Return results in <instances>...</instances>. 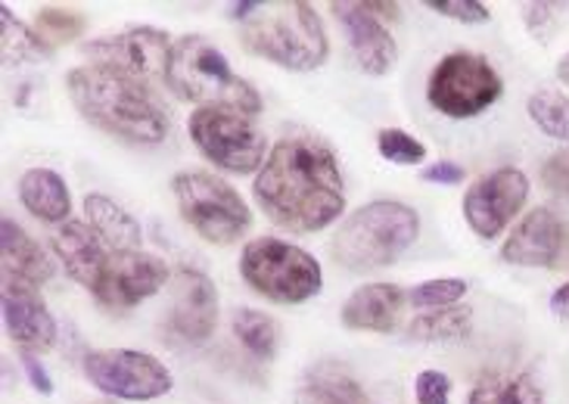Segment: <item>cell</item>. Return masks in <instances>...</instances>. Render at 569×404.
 <instances>
[{
  "instance_id": "cell-22",
  "label": "cell",
  "mask_w": 569,
  "mask_h": 404,
  "mask_svg": "<svg viewBox=\"0 0 569 404\" xmlns=\"http://www.w3.org/2000/svg\"><path fill=\"white\" fill-rule=\"evenodd\" d=\"M84 215L93 231L100 233V240L112 252H138L143 231H140L138 218L128 209H122L116 200H109L103 193H88L84 200Z\"/></svg>"
},
{
  "instance_id": "cell-12",
  "label": "cell",
  "mask_w": 569,
  "mask_h": 404,
  "mask_svg": "<svg viewBox=\"0 0 569 404\" xmlns=\"http://www.w3.org/2000/svg\"><path fill=\"white\" fill-rule=\"evenodd\" d=\"M526 196H529V181L523 171L498 169L479 178L477 184H470L463 196V218L482 240H492L517 218Z\"/></svg>"
},
{
  "instance_id": "cell-10",
  "label": "cell",
  "mask_w": 569,
  "mask_h": 404,
  "mask_svg": "<svg viewBox=\"0 0 569 404\" xmlns=\"http://www.w3.org/2000/svg\"><path fill=\"white\" fill-rule=\"evenodd\" d=\"M84 376L100 392L124 402H153L171 392V373L162 361L134 349H100L84 355Z\"/></svg>"
},
{
  "instance_id": "cell-16",
  "label": "cell",
  "mask_w": 569,
  "mask_h": 404,
  "mask_svg": "<svg viewBox=\"0 0 569 404\" xmlns=\"http://www.w3.org/2000/svg\"><path fill=\"white\" fill-rule=\"evenodd\" d=\"M330 10L339 19V26L349 34V44H352V53L358 65L370 72V75H386L392 65H396V57H399V47L392 41V34L386 31V26L370 13L368 7L361 0L355 3H342V0H333Z\"/></svg>"
},
{
  "instance_id": "cell-17",
  "label": "cell",
  "mask_w": 569,
  "mask_h": 404,
  "mask_svg": "<svg viewBox=\"0 0 569 404\" xmlns=\"http://www.w3.org/2000/svg\"><path fill=\"white\" fill-rule=\"evenodd\" d=\"M53 252L66 267V274L91 293L100 286L109 259H112V249L100 240V233L93 231L88 221L60 224V231L53 233Z\"/></svg>"
},
{
  "instance_id": "cell-34",
  "label": "cell",
  "mask_w": 569,
  "mask_h": 404,
  "mask_svg": "<svg viewBox=\"0 0 569 404\" xmlns=\"http://www.w3.org/2000/svg\"><path fill=\"white\" fill-rule=\"evenodd\" d=\"M541 181L569 200V150H560L541 165Z\"/></svg>"
},
{
  "instance_id": "cell-29",
  "label": "cell",
  "mask_w": 569,
  "mask_h": 404,
  "mask_svg": "<svg viewBox=\"0 0 569 404\" xmlns=\"http://www.w3.org/2000/svg\"><path fill=\"white\" fill-rule=\"evenodd\" d=\"M463 295H467V280L439 277L415 286L408 293V299H411V305H417V309H448V305L461 302Z\"/></svg>"
},
{
  "instance_id": "cell-24",
  "label": "cell",
  "mask_w": 569,
  "mask_h": 404,
  "mask_svg": "<svg viewBox=\"0 0 569 404\" xmlns=\"http://www.w3.org/2000/svg\"><path fill=\"white\" fill-rule=\"evenodd\" d=\"M467 404H545V395L529 373L520 376L498 373V376H482Z\"/></svg>"
},
{
  "instance_id": "cell-1",
  "label": "cell",
  "mask_w": 569,
  "mask_h": 404,
  "mask_svg": "<svg viewBox=\"0 0 569 404\" xmlns=\"http://www.w3.org/2000/svg\"><path fill=\"white\" fill-rule=\"evenodd\" d=\"M256 202L287 231L330 228L346 209V186L333 150L311 134L278 140L256 178Z\"/></svg>"
},
{
  "instance_id": "cell-18",
  "label": "cell",
  "mask_w": 569,
  "mask_h": 404,
  "mask_svg": "<svg viewBox=\"0 0 569 404\" xmlns=\"http://www.w3.org/2000/svg\"><path fill=\"white\" fill-rule=\"evenodd\" d=\"M563 236H567L563 221L551 209H536L510 233L508 243L501 246V259L508 264H526V267L555 264L563 249Z\"/></svg>"
},
{
  "instance_id": "cell-36",
  "label": "cell",
  "mask_w": 569,
  "mask_h": 404,
  "mask_svg": "<svg viewBox=\"0 0 569 404\" xmlns=\"http://www.w3.org/2000/svg\"><path fill=\"white\" fill-rule=\"evenodd\" d=\"M22 371H26V376H29V383L34 388H38L41 395H50V392H53V383H50V373L44 371V364H41V361H38V357H34V355H31V352H26V355H22Z\"/></svg>"
},
{
  "instance_id": "cell-7",
  "label": "cell",
  "mask_w": 569,
  "mask_h": 404,
  "mask_svg": "<svg viewBox=\"0 0 569 404\" xmlns=\"http://www.w3.org/2000/svg\"><path fill=\"white\" fill-rule=\"evenodd\" d=\"M171 190L178 196V209L187 224L216 246H228L240 240L252 224L247 202L212 171H178Z\"/></svg>"
},
{
  "instance_id": "cell-33",
  "label": "cell",
  "mask_w": 569,
  "mask_h": 404,
  "mask_svg": "<svg viewBox=\"0 0 569 404\" xmlns=\"http://www.w3.org/2000/svg\"><path fill=\"white\" fill-rule=\"evenodd\" d=\"M417 404H448L451 402V380L439 371H423L415 386Z\"/></svg>"
},
{
  "instance_id": "cell-14",
  "label": "cell",
  "mask_w": 569,
  "mask_h": 404,
  "mask_svg": "<svg viewBox=\"0 0 569 404\" xmlns=\"http://www.w3.org/2000/svg\"><path fill=\"white\" fill-rule=\"evenodd\" d=\"M218 324L216 283L197 267H181L171 277V330L190 345H200Z\"/></svg>"
},
{
  "instance_id": "cell-26",
  "label": "cell",
  "mask_w": 569,
  "mask_h": 404,
  "mask_svg": "<svg viewBox=\"0 0 569 404\" xmlns=\"http://www.w3.org/2000/svg\"><path fill=\"white\" fill-rule=\"evenodd\" d=\"M233 333H237V340L243 342L256 357L268 361V357L278 355V342H280L278 321H271V317L262 314V311H252V309L237 311V314H233Z\"/></svg>"
},
{
  "instance_id": "cell-4",
  "label": "cell",
  "mask_w": 569,
  "mask_h": 404,
  "mask_svg": "<svg viewBox=\"0 0 569 404\" xmlns=\"http://www.w3.org/2000/svg\"><path fill=\"white\" fill-rule=\"evenodd\" d=\"M166 84L187 103L200 109H237L256 115L262 109V97L228 65V57L202 34H184L174 41Z\"/></svg>"
},
{
  "instance_id": "cell-2",
  "label": "cell",
  "mask_w": 569,
  "mask_h": 404,
  "mask_svg": "<svg viewBox=\"0 0 569 404\" xmlns=\"http://www.w3.org/2000/svg\"><path fill=\"white\" fill-rule=\"evenodd\" d=\"M78 112L112 138L131 143H162L169 134V115L153 88L122 69L88 62L66 78Z\"/></svg>"
},
{
  "instance_id": "cell-15",
  "label": "cell",
  "mask_w": 569,
  "mask_h": 404,
  "mask_svg": "<svg viewBox=\"0 0 569 404\" xmlns=\"http://www.w3.org/2000/svg\"><path fill=\"white\" fill-rule=\"evenodd\" d=\"M0 305H3V326L10 333V340L22 345L26 352H47L57 342V321L47 311L34 286L3 280Z\"/></svg>"
},
{
  "instance_id": "cell-39",
  "label": "cell",
  "mask_w": 569,
  "mask_h": 404,
  "mask_svg": "<svg viewBox=\"0 0 569 404\" xmlns=\"http://www.w3.org/2000/svg\"><path fill=\"white\" fill-rule=\"evenodd\" d=\"M557 78H560L563 84H569V53L563 57V60L557 62Z\"/></svg>"
},
{
  "instance_id": "cell-6",
  "label": "cell",
  "mask_w": 569,
  "mask_h": 404,
  "mask_svg": "<svg viewBox=\"0 0 569 404\" xmlns=\"http://www.w3.org/2000/svg\"><path fill=\"white\" fill-rule=\"evenodd\" d=\"M240 274L249 286L271 302L296 305L321 293V264L306 249L292 246L278 236H259L240 255Z\"/></svg>"
},
{
  "instance_id": "cell-30",
  "label": "cell",
  "mask_w": 569,
  "mask_h": 404,
  "mask_svg": "<svg viewBox=\"0 0 569 404\" xmlns=\"http://www.w3.org/2000/svg\"><path fill=\"white\" fill-rule=\"evenodd\" d=\"M377 147H380V155L389 159V162H396V165H417L427 155V147L417 138H411L408 131H401V128H386V131H380Z\"/></svg>"
},
{
  "instance_id": "cell-28",
  "label": "cell",
  "mask_w": 569,
  "mask_h": 404,
  "mask_svg": "<svg viewBox=\"0 0 569 404\" xmlns=\"http://www.w3.org/2000/svg\"><path fill=\"white\" fill-rule=\"evenodd\" d=\"M529 119L539 124L548 138L569 140V97L557 91H536L529 97Z\"/></svg>"
},
{
  "instance_id": "cell-3",
  "label": "cell",
  "mask_w": 569,
  "mask_h": 404,
  "mask_svg": "<svg viewBox=\"0 0 569 404\" xmlns=\"http://www.w3.org/2000/svg\"><path fill=\"white\" fill-rule=\"evenodd\" d=\"M233 16L243 19L240 41L249 53L274 62L290 72H311L327 60L330 44L323 34L321 16L306 0L283 3H237Z\"/></svg>"
},
{
  "instance_id": "cell-9",
  "label": "cell",
  "mask_w": 569,
  "mask_h": 404,
  "mask_svg": "<svg viewBox=\"0 0 569 404\" xmlns=\"http://www.w3.org/2000/svg\"><path fill=\"white\" fill-rule=\"evenodd\" d=\"M505 84L486 57L479 53H448L446 60L432 69L430 97L432 109L451 119H470L489 109L501 97Z\"/></svg>"
},
{
  "instance_id": "cell-38",
  "label": "cell",
  "mask_w": 569,
  "mask_h": 404,
  "mask_svg": "<svg viewBox=\"0 0 569 404\" xmlns=\"http://www.w3.org/2000/svg\"><path fill=\"white\" fill-rule=\"evenodd\" d=\"M551 309H555V314H560V317H569V283L567 286H560V290L551 295Z\"/></svg>"
},
{
  "instance_id": "cell-13",
  "label": "cell",
  "mask_w": 569,
  "mask_h": 404,
  "mask_svg": "<svg viewBox=\"0 0 569 404\" xmlns=\"http://www.w3.org/2000/svg\"><path fill=\"white\" fill-rule=\"evenodd\" d=\"M169 280V267L150 252H112L107 274L93 295L107 309H134L138 302L156 295Z\"/></svg>"
},
{
  "instance_id": "cell-32",
  "label": "cell",
  "mask_w": 569,
  "mask_h": 404,
  "mask_svg": "<svg viewBox=\"0 0 569 404\" xmlns=\"http://www.w3.org/2000/svg\"><path fill=\"white\" fill-rule=\"evenodd\" d=\"M436 13L458 19L463 26H477V22H489V7L479 0H430Z\"/></svg>"
},
{
  "instance_id": "cell-19",
  "label": "cell",
  "mask_w": 569,
  "mask_h": 404,
  "mask_svg": "<svg viewBox=\"0 0 569 404\" xmlns=\"http://www.w3.org/2000/svg\"><path fill=\"white\" fill-rule=\"evenodd\" d=\"M0 267H3V280L29 283L34 290L53 277V262L13 218H3L0 224Z\"/></svg>"
},
{
  "instance_id": "cell-37",
  "label": "cell",
  "mask_w": 569,
  "mask_h": 404,
  "mask_svg": "<svg viewBox=\"0 0 569 404\" xmlns=\"http://www.w3.org/2000/svg\"><path fill=\"white\" fill-rule=\"evenodd\" d=\"M361 3H365L377 19H380V16H383V19H399V3H377V0H361Z\"/></svg>"
},
{
  "instance_id": "cell-23",
  "label": "cell",
  "mask_w": 569,
  "mask_h": 404,
  "mask_svg": "<svg viewBox=\"0 0 569 404\" xmlns=\"http://www.w3.org/2000/svg\"><path fill=\"white\" fill-rule=\"evenodd\" d=\"M296 404H370L365 388L339 364H318L296 392Z\"/></svg>"
},
{
  "instance_id": "cell-25",
  "label": "cell",
  "mask_w": 569,
  "mask_h": 404,
  "mask_svg": "<svg viewBox=\"0 0 569 404\" xmlns=\"http://www.w3.org/2000/svg\"><path fill=\"white\" fill-rule=\"evenodd\" d=\"M53 47L38 31L19 22L10 7H0V53L7 62H38L50 57Z\"/></svg>"
},
{
  "instance_id": "cell-8",
  "label": "cell",
  "mask_w": 569,
  "mask_h": 404,
  "mask_svg": "<svg viewBox=\"0 0 569 404\" xmlns=\"http://www.w3.org/2000/svg\"><path fill=\"white\" fill-rule=\"evenodd\" d=\"M187 128H190L193 143L200 147V153L231 174H249V171L262 169L268 159V140L247 112L216 107L197 109Z\"/></svg>"
},
{
  "instance_id": "cell-11",
  "label": "cell",
  "mask_w": 569,
  "mask_h": 404,
  "mask_svg": "<svg viewBox=\"0 0 569 404\" xmlns=\"http://www.w3.org/2000/svg\"><path fill=\"white\" fill-rule=\"evenodd\" d=\"M81 50L93 62L122 69L128 75L150 84V81H159V78L166 81L174 44H171V38L162 29L131 26V29L119 31V34H109V38H100V41H88Z\"/></svg>"
},
{
  "instance_id": "cell-5",
  "label": "cell",
  "mask_w": 569,
  "mask_h": 404,
  "mask_svg": "<svg viewBox=\"0 0 569 404\" xmlns=\"http://www.w3.org/2000/svg\"><path fill=\"white\" fill-rule=\"evenodd\" d=\"M417 231H420V221L415 209H408L405 202L377 200L346 218L330 249L346 271L368 274L396 262L401 252L415 243Z\"/></svg>"
},
{
  "instance_id": "cell-20",
  "label": "cell",
  "mask_w": 569,
  "mask_h": 404,
  "mask_svg": "<svg viewBox=\"0 0 569 404\" xmlns=\"http://www.w3.org/2000/svg\"><path fill=\"white\" fill-rule=\"evenodd\" d=\"M405 293L392 283H368L355 290L342 305V324L349 330H370V333H392L399 321Z\"/></svg>"
},
{
  "instance_id": "cell-31",
  "label": "cell",
  "mask_w": 569,
  "mask_h": 404,
  "mask_svg": "<svg viewBox=\"0 0 569 404\" xmlns=\"http://www.w3.org/2000/svg\"><path fill=\"white\" fill-rule=\"evenodd\" d=\"M81 26H84L81 16L69 13V10H60V7H44V10L38 13V34L44 38L47 44H50V41H69V38H76L78 31H81Z\"/></svg>"
},
{
  "instance_id": "cell-27",
  "label": "cell",
  "mask_w": 569,
  "mask_h": 404,
  "mask_svg": "<svg viewBox=\"0 0 569 404\" xmlns=\"http://www.w3.org/2000/svg\"><path fill=\"white\" fill-rule=\"evenodd\" d=\"M470 311L467 309H436L432 314L417 317L415 324L408 326L411 340L420 342H451L463 340L470 333Z\"/></svg>"
},
{
  "instance_id": "cell-35",
  "label": "cell",
  "mask_w": 569,
  "mask_h": 404,
  "mask_svg": "<svg viewBox=\"0 0 569 404\" xmlns=\"http://www.w3.org/2000/svg\"><path fill=\"white\" fill-rule=\"evenodd\" d=\"M427 184H442V186H451V184H461L463 181V169L461 165H455V162H436V165H430V169H423V174H420Z\"/></svg>"
},
{
  "instance_id": "cell-21",
  "label": "cell",
  "mask_w": 569,
  "mask_h": 404,
  "mask_svg": "<svg viewBox=\"0 0 569 404\" xmlns=\"http://www.w3.org/2000/svg\"><path fill=\"white\" fill-rule=\"evenodd\" d=\"M19 200L31 215L41 218L47 224H66L72 212V196L69 186L57 171L29 169L19 178Z\"/></svg>"
}]
</instances>
